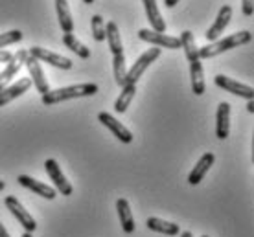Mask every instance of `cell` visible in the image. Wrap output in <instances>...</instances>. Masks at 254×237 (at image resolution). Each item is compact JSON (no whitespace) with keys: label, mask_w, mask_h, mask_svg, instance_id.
<instances>
[{"label":"cell","mask_w":254,"mask_h":237,"mask_svg":"<svg viewBox=\"0 0 254 237\" xmlns=\"http://www.w3.org/2000/svg\"><path fill=\"white\" fill-rule=\"evenodd\" d=\"M138 37L142 41H146L149 45L157 46V48H168V50H179L181 48V41L179 37H172V35H166V33H157L153 30H140Z\"/></svg>","instance_id":"obj_7"},{"label":"cell","mask_w":254,"mask_h":237,"mask_svg":"<svg viewBox=\"0 0 254 237\" xmlns=\"http://www.w3.org/2000/svg\"><path fill=\"white\" fill-rule=\"evenodd\" d=\"M90 28H92V37L98 43H103L105 41V22L100 15H94L92 20H90Z\"/></svg>","instance_id":"obj_26"},{"label":"cell","mask_w":254,"mask_h":237,"mask_svg":"<svg viewBox=\"0 0 254 237\" xmlns=\"http://www.w3.org/2000/svg\"><path fill=\"white\" fill-rule=\"evenodd\" d=\"M247 110H249V112H251V114H253V112H254V101H253V99H251V101L247 103Z\"/></svg>","instance_id":"obj_32"},{"label":"cell","mask_w":254,"mask_h":237,"mask_svg":"<svg viewBox=\"0 0 254 237\" xmlns=\"http://www.w3.org/2000/svg\"><path fill=\"white\" fill-rule=\"evenodd\" d=\"M0 237H9V232L6 230V226L0 223Z\"/></svg>","instance_id":"obj_30"},{"label":"cell","mask_w":254,"mask_h":237,"mask_svg":"<svg viewBox=\"0 0 254 237\" xmlns=\"http://www.w3.org/2000/svg\"><path fill=\"white\" fill-rule=\"evenodd\" d=\"M214 83H216V87L225 90V92H230V94H236V96H240V97H245L249 101L254 97L253 87H249V85H245V83H240V81H234L232 77L216 76Z\"/></svg>","instance_id":"obj_9"},{"label":"cell","mask_w":254,"mask_h":237,"mask_svg":"<svg viewBox=\"0 0 254 237\" xmlns=\"http://www.w3.org/2000/svg\"><path fill=\"white\" fill-rule=\"evenodd\" d=\"M96 92H98V85L96 83L72 85V87H64V89L48 90L46 94H43L41 101H43V105H46V107H52V105H58V103H61V101H68V99L94 96Z\"/></svg>","instance_id":"obj_1"},{"label":"cell","mask_w":254,"mask_h":237,"mask_svg":"<svg viewBox=\"0 0 254 237\" xmlns=\"http://www.w3.org/2000/svg\"><path fill=\"white\" fill-rule=\"evenodd\" d=\"M4 188H6V182H4V180H0V191H2Z\"/></svg>","instance_id":"obj_34"},{"label":"cell","mask_w":254,"mask_h":237,"mask_svg":"<svg viewBox=\"0 0 254 237\" xmlns=\"http://www.w3.org/2000/svg\"><path fill=\"white\" fill-rule=\"evenodd\" d=\"M214 160H216L214 153H204L203 156L197 160V164L193 166V169L190 171V175H188V184L197 186V184L204 179V175L208 173L210 167L214 166Z\"/></svg>","instance_id":"obj_15"},{"label":"cell","mask_w":254,"mask_h":237,"mask_svg":"<svg viewBox=\"0 0 254 237\" xmlns=\"http://www.w3.org/2000/svg\"><path fill=\"white\" fill-rule=\"evenodd\" d=\"M83 2H85V4H92V2H94V0H83Z\"/></svg>","instance_id":"obj_36"},{"label":"cell","mask_w":254,"mask_h":237,"mask_svg":"<svg viewBox=\"0 0 254 237\" xmlns=\"http://www.w3.org/2000/svg\"><path fill=\"white\" fill-rule=\"evenodd\" d=\"M181 237H193L191 232H181Z\"/></svg>","instance_id":"obj_33"},{"label":"cell","mask_w":254,"mask_h":237,"mask_svg":"<svg viewBox=\"0 0 254 237\" xmlns=\"http://www.w3.org/2000/svg\"><path fill=\"white\" fill-rule=\"evenodd\" d=\"M116 212H118V217H120L122 230L126 232V234H133L134 232V219H133V212H131V208H129L127 199L116 200Z\"/></svg>","instance_id":"obj_19"},{"label":"cell","mask_w":254,"mask_h":237,"mask_svg":"<svg viewBox=\"0 0 254 237\" xmlns=\"http://www.w3.org/2000/svg\"><path fill=\"white\" fill-rule=\"evenodd\" d=\"M105 39H107L109 48H111V51H113V55L124 53V46H122L120 30H118L116 22H107V24H105Z\"/></svg>","instance_id":"obj_22"},{"label":"cell","mask_w":254,"mask_h":237,"mask_svg":"<svg viewBox=\"0 0 254 237\" xmlns=\"http://www.w3.org/2000/svg\"><path fill=\"white\" fill-rule=\"evenodd\" d=\"M63 43H64V46H66L68 50H72L74 53H76V55H79L81 59H89L90 57V50L85 45H83L81 41H77L74 33H64V35H63Z\"/></svg>","instance_id":"obj_24"},{"label":"cell","mask_w":254,"mask_h":237,"mask_svg":"<svg viewBox=\"0 0 254 237\" xmlns=\"http://www.w3.org/2000/svg\"><path fill=\"white\" fill-rule=\"evenodd\" d=\"M177 4H179V0H164L166 7H173V6H177Z\"/></svg>","instance_id":"obj_31"},{"label":"cell","mask_w":254,"mask_h":237,"mask_svg":"<svg viewBox=\"0 0 254 237\" xmlns=\"http://www.w3.org/2000/svg\"><path fill=\"white\" fill-rule=\"evenodd\" d=\"M4 204H6V208L11 212L13 217L17 219L20 225H22V228H24L26 232H30V234H32V232L37 230V223H35V219H33L32 213L28 212L24 206L17 200V197L7 195L6 199H4Z\"/></svg>","instance_id":"obj_4"},{"label":"cell","mask_w":254,"mask_h":237,"mask_svg":"<svg viewBox=\"0 0 254 237\" xmlns=\"http://www.w3.org/2000/svg\"><path fill=\"white\" fill-rule=\"evenodd\" d=\"M190 77H191V90L195 96H203L204 94V72H203V63L201 59H193L190 61Z\"/></svg>","instance_id":"obj_17"},{"label":"cell","mask_w":254,"mask_h":237,"mask_svg":"<svg viewBox=\"0 0 254 237\" xmlns=\"http://www.w3.org/2000/svg\"><path fill=\"white\" fill-rule=\"evenodd\" d=\"M230 131V105L227 101H221L217 105L216 112V136L219 140L229 138Z\"/></svg>","instance_id":"obj_16"},{"label":"cell","mask_w":254,"mask_h":237,"mask_svg":"<svg viewBox=\"0 0 254 237\" xmlns=\"http://www.w3.org/2000/svg\"><path fill=\"white\" fill-rule=\"evenodd\" d=\"M144 7H146V15L147 20L151 24V30L157 33H164L166 32V22L162 19V15L159 11V6H157V0H144Z\"/></svg>","instance_id":"obj_18"},{"label":"cell","mask_w":254,"mask_h":237,"mask_svg":"<svg viewBox=\"0 0 254 237\" xmlns=\"http://www.w3.org/2000/svg\"><path fill=\"white\" fill-rule=\"evenodd\" d=\"M98 120H100V122H102L120 142H124V143H131V142H133V133H131L126 125H122L113 114H109V112H100V114H98Z\"/></svg>","instance_id":"obj_11"},{"label":"cell","mask_w":254,"mask_h":237,"mask_svg":"<svg viewBox=\"0 0 254 237\" xmlns=\"http://www.w3.org/2000/svg\"><path fill=\"white\" fill-rule=\"evenodd\" d=\"M24 64H26V68H28V72H30V76H32L30 77V79H32V85H35V89H37V92H41V96L46 94V92L50 90V85H48V79H46L45 72H43L41 63L28 53Z\"/></svg>","instance_id":"obj_10"},{"label":"cell","mask_w":254,"mask_h":237,"mask_svg":"<svg viewBox=\"0 0 254 237\" xmlns=\"http://www.w3.org/2000/svg\"><path fill=\"white\" fill-rule=\"evenodd\" d=\"M230 19H232V7L223 6L221 9H219V13H217L216 22L210 26L208 30H206V33H204L206 41H208V43H214V41H217V39L221 37L223 32H225V28L229 26Z\"/></svg>","instance_id":"obj_12"},{"label":"cell","mask_w":254,"mask_h":237,"mask_svg":"<svg viewBox=\"0 0 254 237\" xmlns=\"http://www.w3.org/2000/svg\"><path fill=\"white\" fill-rule=\"evenodd\" d=\"M30 87H32V79L30 77H22L17 83L7 85L6 89L0 92V107H6L7 103H11L15 97L22 96L24 92H28Z\"/></svg>","instance_id":"obj_14"},{"label":"cell","mask_w":254,"mask_h":237,"mask_svg":"<svg viewBox=\"0 0 254 237\" xmlns=\"http://www.w3.org/2000/svg\"><path fill=\"white\" fill-rule=\"evenodd\" d=\"M201 237H208V236H201Z\"/></svg>","instance_id":"obj_37"},{"label":"cell","mask_w":254,"mask_h":237,"mask_svg":"<svg viewBox=\"0 0 254 237\" xmlns=\"http://www.w3.org/2000/svg\"><path fill=\"white\" fill-rule=\"evenodd\" d=\"M45 171L48 173L52 182H54V186H56L54 190H56V191H59L61 195H64V197H70V195H72L74 188H72V184L66 180V177H64L63 171H61V166H59L54 158H48V160L45 162Z\"/></svg>","instance_id":"obj_5"},{"label":"cell","mask_w":254,"mask_h":237,"mask_svg":"<svg viewBox=\"0 0 254 237\" xmlns=\"http://www.w3.org/2000/svg\"><path fill=\"white\" fill-rule=\"evenodd\" d=\"M242 7H243V15L251 17L254 11V0H242Z\"/></svg>","instance_id":"obj_28"},{"label":"cell","mask_w":254,"mask_h":237,"mask_svg":"<svg viewBox=\"0 0 254 237\" xmlns=\"http://www.w3.org/2000/svg\"><path fill=\"white\" fill-rule=\"evenodd\" d=\"M11 57H13V53H9V51H6V50H0V63H7Z\"/></svg>","instance_id":"obj_29"},{"label":"cell","mask_w":254,"mask_h":237,"mask_svg":"<svg viewBox=\"0 0 254 237\" xmlns=\"http://www.w3.org/2000/svg\"><path fill=\"white\" fill-rule=\"evenodd\" d=\"M22 237H32V234H30V232H24V234H22Z\"/></svg>","instance_id":"obj_35"},{"label":"cell","mask_w":254,"mask_h":237,"mask_svg":"<svg viewBox=\"0 0 254 237\" xmlns=\"http://www.w3.org/2000/svg\"><path fill=\"white\" fill-rule=\"evenodd\" d=\"M134 94H136V85H131V83H127L122 87V92H120V96H118V99L115 101V110L116 112H126L127 107L131 105V101H133V97Z\"/></svg>","instance_id":"obj_23"},{"label":"cell","mask_w":254,"mask_h":237,"mask_svg":"<svg viewBox=\"0 0 254 237\" xmlns=\"http://www.w3.org/2000/svg\"><path fill=\"white\" fill-rule=\"evenodd\" d=\"M160 48H149L147 51H144L142 55H140L138 59H136V63L131 66V70H127L126 74V85L131 83V85H136V81H138L140 77L144 76V72L149 68V64L155 61V59L160 57Z\"/></svg>","instance_id":"obj_3"},{"label":"cell","mask_w":254,"mask_h":237,"mask_svg":"<svg viewBox=\"0 0 254 237\" xmlns=\"http://www.w3.org/2000/svg\"><path fill=\"white\" fill-rule=\"evenodd\" d=\"M146 226L149 228V230L157 232V234H164V236H179V234H181L179 225L168 223V221L159 219V217H149L146 221Z\"/></svg>","instance_id":"obj_20"},{"label":"cell","mask_w":254,"mask_h":237,"mask_svg":"<svg viewBox=\"0 0 254 237\" xmlns=\"http://www.w3.org/2000/svg\"><path fill=\"white\" fill-rule=\"evenodd\" d=\"M56 11H58V19L61 24V30L64 33L74 32V20H72V13H70L68 2L66 0H56Z\"/></svg>","instance_id":"obj_21"},{"label":"cell","mask_w":254,"mask_h":237,"mask_svg":"<svg viewBox=\"0 0 254 237\" xmlns=\"http://www.w3.org/2000/svg\"><path fill=\"white\" fill-rule=\"evenodd\" d=\"M17 182H19L22 188H26V190L37 193L39 197H43V199H46V200L56 199V190H54V188L46 186L43 182H39V180L32 179V177H28V175H19V177H17Z\"/></svg>","instance_id":"obj_13"},{"label":"cell","mask_w":254,"mask_h":237,"mask_svg":"<svg viewBox=\"0 0 254 237\" xmlns=\"http://www.w3.org/2000/svg\"><path fill=\"white\" fill-rule=\"evenodd\" d=\"M28 57V50H19L6 63V68L0 72V92L6 89L7 85L11 83V79L20 72V68L24 66V61Z\"/></svg>","instance_id":"obj_8"},{"label":"cell","mask_w":254,"mask_h":237,"mask_svg":"<svg viewBox=\"0 0 254 237\" xmlns=\"http://www.w3.org/2000/svg\"><path fill=\"white\" fill-rule=\"evenodd\" d=\"M113 70H115V81L118 87H124L126 85V57L124 53H118V55H113Z\"/></svg>","instance_id":"obj_25"},{"label":"cell","mask_w":254,"mask_h":237,"mask_svg":"<svg viewBox=\"0 0 254 237\" xmlns=\"http://www.w3.org/2000/svg\"><path fill=\"white\" fill-rule=\"evenodd\" d=\"M19 41H22V32L20 30H9L6 33H0V50L9 45H15Z\"/></svg>","instance_id":"obj_27"},{"label":"cell","mask_w":254,"mask_h":237,"mask_svg":"<svg viewBox=\"0 0 254 237\" xmlns=\"http://www.w3.org/2000/svg\"><path fill=\"white\" fill-rule=\"evenodd\" d=\"M28 53L35 57L41 63H48L52 66H56V68H61V70H70L72 68V61L68 57H63V55H59V53H54V51L46 50V48H41V46H32Z\"/></svg>","instance_id":"obj_6"},{"label":"cell","mask_w":254,"mask_h":237,"mask_svg":"<svg viewBox=\"0 0 254 237\" xmlns=\"http://www.w3.org/2000/svg\"><path fill=\"white\" fill-rule=\"evenodd\" d=\"M251 41H253V33L247 32V30L232 33L229 37L217 39L214 43H210V45L199 48V59H212V57H216V55H219V53H223V51H229V50H232V48H238V46L249 45Z\"/></svg>","instance_id":"obj_2"}]
</instances>
